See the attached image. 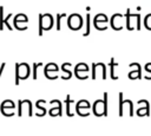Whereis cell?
I'll return each instance as SVG.
<instances>
[{
  "label": "cell",
  "mask_w": 151,
  "mask_h": 136,
  "mask_svg": "<svg viewBox=\"0 0 151 136\" xmlns=\"http://www.w3.org/2000/svg\"><path fill=\"white\" fill-rule=\"evenodd\" d=\"M39 19H38V34L41 37L44 31H50L54 26V18L50 13H39Z\"/></svg>",
  "instance_id": "1"
},
{
  "label": "cell",
  "mask_w": 151,
  "mask_h": 136,
  "mask_svg": "<svg viewBox=\"0 0 151 136\" xmlns=\"http://www.w3.org/2000/svg\"><path fill=\"white\" fill-rule=\"evenodd\" d=\"M29 77V65L27 63H17L15 64V80L14 84L19 85V80L27 79Z\"/></svg>",
  "instance_id": "2"
},
{
  "label": "cell",
  "mask_w": 151,
  "mask_h": 136,
  "mask_svg": "<svg viewBox=\"0 0 151 136\" xmlns=\"http://www.w3.org/2000/svg\"><path fill=\"white\" fill-rule=\"evenodd\" d=\"M84 26V19L79 13H72L67 18V27L72 31H78Z\"/></svg>",
  "instance_id": "3"
},
{
  "label": "cell",
  "mask_w": 151,
  "mask_h": 136,
  "mask_svg": "<svg viewBox=\"0 0 151 136\" xmlns=\"http://www.w3.org/2000/svg\"><path fill=\"white\" fill-rule=\"evenodd\" d=\"M109 21V18L106 17V14L104 13H98L94 19H93V26L99 30V31H105L107 28V26H105V24Z\"/></svg>",
  "instance_id": "4"
},
{
  "label": "cell",
  "mask_w": 151,
  "mask_h": 136,
  "mask_svg": "<svg viewBox=\"0 0 151 136\" xmlns=\"http://www.w3.org/2000/svg\"><path fill=\"white\" fill-rule=\"evenodd\" d=\"M110 25L114 31H120L123 28V15L120 13H114L110 19Z\"/></svg>",
  "instance_id": "5"
},
{
  "label": "cell",
  "mask_w": 151,
  "mask_h": 136,
  "mask_svg": "<svg viewBox=\"0 0 151 136\" xmlns=\"http://www.w3.org/2000/svg\"><path fill=\"white\" fill-rule=\"evenodd\" d=\"M133 65H136L137 70L136 71H131L129 73V78L130 79H134V78H138V79H142V69H140V65L138 63H132Z\"/></svg>",
  "instance_id": "6"
},
{
  "label": "cell",
  "mask_w": 151,
  "mask_h": 136,
  "mask_svg": "<svg viewBox=\"0 0 151 136\" xmlns=\"http://www.w3.org/2000/svg\"><path fill=\"white\" fill-rule=\"evenodd\" d=\"M27 21H28L27 15H26V14H22V13H19V14H17V15L14 17L13 25L17 26V25H19L20 22H25V24H27Z\"/></svg>",
  "instance_id": "7"
},
{
  "label": "cell",
  "mask_w": 151,
  "mask_h": 136,
  "mask_svg": "<svg viewBox=\"0 0 151 136\" xmlns=\"http://www.w3.org/2000/svg\"><path fill=\"white\" fill-rule=\"evenodd\" d=\"M109 66H110V77H111V79L117 80V79H118V76H116V75H114V67H116V66H118V64L114 61V58H111Z\"/></svg>",
  "instance_id": "8"
},
{
  "label": "cell",
  "mask_w": 151,
  "mask_h": 136,
  "mask_svg": "<svg viewBox=\"0 0 151 136\" xmlns=\"http://www.w3.org/2000/svg\"><path fill=\"white\" fill-rule=\"evenodd\" d=\"M85 32L83 33L84 37H87L90 34V31H91V20H90V12L86 13V19H85Z\"/></svg>",
  "instance_id": "9"
},
{
  "label": "cell",
  "mask_w": 151,
  "mask_h": 136,
  "mask_svg": "<svg viewBox=\"0 0 151 136\" xmlns=\"http://www.w3.org/2000/svg\"><path fill=\"white\" fill-rule=\"evenodd\" d=\"M63 17H66V13H63V14L58 13V14L55 15V18H57V21H55V30H57V31H60V28H61V19H63Z\"/></svg>",
  "instance_id": "10"
},
{
  "label": "cell",
  "mask_w": 151,
  "mask_h": 136,
  "mask_svg": "<svg viewBox=\"0 0 151 136\" xmlns=\"http://www.w3.org/2000/svg\"><path fill=\"white\" fill-rule=\"evenodd\" d=\"M144 27L149 31H151V13L146 14L144 18Z\"/></svg>",
  "instance_id": "11"
},
{
  "label": "cell",
  "mask_w": 151,
  "mask_h": 136,
  "mask_svg": "<svg viewBox=\"0 0 151 136\" xmlns=\"http://www.w3.org/2000/svg\"><path fill=\"white\" fill-rule=\"evenodd\" d=\"M118 98H119V112H118V115H119V117H122L123 116V111H124V109H123V104H124L123 92H119L118 93Z\"/></svg>",
  "instance_id": "12"
},
{
  "label": "cell",
  "mask_w": 151,
  "mask_h": 136,
  "mask_svg": "<svg viewBox=\"0 0 151 136\" xmlns=\"http://www.w3.org/2000/svg\"><path fill=\"white\" fill-rule=\"evenodd\" d=\"M65 102H66V115H67L68 117H72V116H73V114H72V112H71V110H70V104L72 103V101H71V97H70L68 95L66 96Z\"/></svg>",
  "instance_id": "13"
},
{
  "label": "cell",
  "mask_w": 151,
  "mask_h": 136,
  "mask_svg": "<svg viewBox=\"0 0 151 136\" xmlns=\"http://www.w3.org/2000/svg\"><path fill=\"white\" fill-rule=\"evenodd\" d=\"M12 17H13V14H12V13H8V14L5 17V19H4V25H5L9 31H12V30H13V27H12V26L9 25V22H8V21H9V19H11Z\"/></svg>",
  "instance_id": "14"
},
{
  "label": "cell",
  "mask_w": 151,
  "mask_h": 136,
  "mask_svg": "<svg viewBox=\"0 0 151 136\" xmlns=\"http://www.w3.org/2000/svg\"><path fill=\"white\" fill-rule=\"evenodd\" d=\"M4 6H0V30H4Z\"/></svg>",
  "instance_id": "15"
},
{
  "label": "cell",
  "mask_w": 151,
  "mask_h": 136,
  "mask_svg": "<svg viewBox=\"0 0 151 136\" xmlns=\"http://www.w3.org/2000/svg\"><path fill=\"white\" fill-rule=\"evenodd\" d=\"M39 66H42V63H35L33 64V79H37V71H38V67Z\"/></svg>",
  "instance_id": "16"
},
{
  "label": "cell",
  "mask_w": 151,
  "mask_h": 136,
  "mask_svg": "<svg viewBox=\"0 0 151 136\" xmlns=\"http://www.w3.org/2000/svg\"><path fill=\"white\" fill-rule=\"evenodd\" d=\"M61 71H64L65 73H67V76H66V78H65V79H68V78H71V77H72V72H71V71H68V70H66V63H64V64L61 65Z\"/></svg>",
  "instance_id": "17"
},
{
  "label": "cell",
  "mask_w": 151,
  "mask_h": 136,
  "mask_svg": "<svg viewBox=\"0 0 151 136\" xmlns=\"http://www.w3.org/2000/svg\"><path fill=\"white\" fill-rule=\"evenodd\" d=\"M125 103L129 105V110H130V116H133L134 115V112H133V104H132V102L130 101V99H125Z\"/></svg>",
  "instance_id": "18"
},
{
  "label": "cell",
  "mask_w": 151,
  "mask_h": 136,
  "mask_svg": "<svg viewBox=\"0 0 151 136\" xmlns=\"http://www.w3.org/2000/svg\"><path fill=\"white\" fill-rule=\"evenodd\" d=\"M22 99H19L18 101V116H21L22 115Z\"/></svg>",
  "instance_id": "19"
},
{
  "label": "cell",
  "mask_w": 151,
  "mask_h": 136,
  "mask_svg": "<svg viewBox=\"0 0 151 136\" xmlns=\"http://www.w3.org/2000/svg\"><path fill=\"white\" fill-rule=\"evenodd\" d=\"M150 67H151V63H147V64L145 65V71H147L149 73H151V69H150Z\"/></svg>",
  "instance_id": "20"
},
{
  "label": "cell",
  "mask_w": 151,
  "mask_h": 136,
  "mask_svg": "<svg viewBox=\"0 0 151 136\" xmlns=\"http://www.w3.org/2000/svg\"><path fill=\"white\" fill-rule=\"evenodd\" d=\"M5 66H6V64L5 63H2L1 64V67H0V77H1V73L4 72V70H5Z\"/></svg>",
  "instance_id": "21"
}]
</instances>
